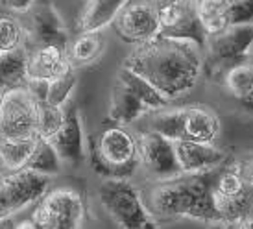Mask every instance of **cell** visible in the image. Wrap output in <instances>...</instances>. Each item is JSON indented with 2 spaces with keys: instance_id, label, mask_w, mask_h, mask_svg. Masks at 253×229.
<instances>
[{
  "instance_id": "obj_41",
  "label": "cell",
  "mask_w": 253,
  "mask_h": 229,
  "mask_svg": "<svg viewBox=\"0 0 253 229\" xmlns=\"http://www.w3.org/2000/svg\"><path fill=\"white\" fill-rule=\"evenodd\" d=\"M0 100H2V91H0Z\"/></svg>"
},
{
  "instance_id": "obj_15",
  "label": "cell",
  "mask_w": 253,
  "mask_h": 229,
  "mask_svg": "<svg viewBox=\"0 0 253 229\" xmlns=\"http://www.w3.org/2000/svg\"><path fill=\"white\" fill-rule=\"evenodd\" d=\"M174 152H176L177 165L181 174H196L212 170V168L224 165L225 155L214 142H196V140L179 139L174 140Z\"/></svg>"
},
{
  "instance_id": "obj_2",
  "label": "cell",
  "mask_w": 253,
  "mask_h": 229,
  "mask_svg": "<svg viewBox=\"0 0 253 229\" xmlns=\"http://www.w3.org/2000/svg\"><path fill=\"white\" fill-rule=\"evenodd\" d=\"M179 174L170 180H159L148 194V213L157 218H194L218 222L212 205V181L216 170Z\"/></svg>"
},
{
  "instance_id": "obj_39",
  "label": "cell",
  "mask_w": 253,
  "mask_h": 229,
  "mask_svg": "<svg viewBox=\"0 0 253 229\" xmlns=\"http://www.w3.org/2000/svg\"><path fill=\"white\" fill-rule=\"evenodd\" d=\"M157 6H163V4H169V2H176V0H154Z\"/></svg>"
},
{
  "instance_id": "obj_31",
  "label": "cell",
  "mask_w": 253,
  "mask_h": 229,
  "mask_svg": "<svg viewBox=\"0 0 253 229\" xmlns=\"http://www.w3.org/2000/svg\"><path fill=\"white\" fill-rule=\"evenodd\" d=\"M30 218L34 220V224L39 229H50V226H52V211H50V207L46 205V201L42 200V198L37 201L36 209H34V213H32Z\"/></svg>"
},
{
  "instance_id": "obj_20",
  "label": "cell",
  "mask_w": 253,
  "mask_h": 229,
  "mask_svg": "<svg viewBox=\"0 0 253 229\" xmlns=\"http://www.w3.org/2000/svg\"><path fill=\"white\" fill-rule=\"evenodd\" d=\"M124 2L126 0H87L80 15V21H78L80 32L106 30L109 24H113Z\"/></svg>"
},
{
  "instance_id": "obj_4",
  "label": "cell",
  "mask_w": 253,
  "mask_h": 229,
  "mask_svg": "<svg viewBox=\"0 0 253 229\" xmlns=\"http://www.w3.org/2000/svg\"><path fill=\"white\" fill-rule=\"evenodd\" d=\"M150 115V128L170 140H196V142H214L220 135L222 124L220 117L205 105H187V107H163Z\"/></svg>"
},
{
  "instance_id": "obj_3",
  "label": "cell",
  "mask_w": 253,
  "mask_h": 229,
  "mask_svg": "<svg viewBox=\"0 0 253 229\" xmlns=\"http://www.w3.org/2000/svg\"><path fill=\"white\" fill-rule=\"evenodd\" d=\"M89 163L104 180H129L141 167L137 137L126 126L111 122L87 142Z\"/></svg>"
},
{
  "instance_id": "obj_24",
  "label": "cell",
  "mask_w": 253,
  "mask_h": 229,
  "mask_svg": "<svg viewBox=\"0 0 253 229\" xmlns=\"http://www.w3.org/2000/svg\"><path fill=\"white\" fill-rule=\"evenodd\" d=\"M224 85L227 92L237 100H246L253 92V63L239 61L225 67Z\"/></svg>"
},
{
  "instance_id": "obj_19",
  "label": "cell",
  "mask_w": 253,
  "mask_h": 229,
  "mask_svg": "<svg viewBox=\"0 0 253 229\" xmlns=\"http://www.w3.org/2000/svg\"><path fill=\"white\" fill-rule=\"evenodd\" d=\"M106 50V37L102 32H80L78 37L69 41L65 54L74 69L89 67L96 63Z\"/></svg>"
},
{
  "instance_id": "obj_34",
  "label": "cell",
  "mask_w": 253,
  "mask_h": 229,
  "mask_svg": "<svg viewBox=\"0 0 253 229\" xmlns=\"http://www.w3.org/2000/svg\"><path fill=\"white\" fill-rule=\"evenodd\" d=\"M15 229H39V228L34 224L32 218H26V220H21V222L15 224Z\"/></svg>"
},
{
  "instance_id": "obj_30",
  "label": "cell",
  "mask_w": 253,
  "mask_h": 229,
  "mask_svg": "<svg viewBox=\"0 0 253 229\" xmlns=\"http://www.w3.org/2000/svg\"><path fill=\"white\" fill-rule=\"evenodd\" d=\"M229 24H252L253 22V0H233L227 6Z\"/></svg>"
},
{
  "instance_id": "obj_17",
  "label": "cell",
  "mask_w": 253,
  "mask_h": 229,
  "mask_svg": "<svg viewBox=\"0 0 253 229\" xmlns=\"http://www.w3.org/2000/svg\"><path fill=\"white\" fill-rule=\"evenodd\" d=\"M26 50H28V63H26L28 80H52L63 74L71 67L63 46L37 45Z\"/></svg>"
},
{
  "instance_id": "obj_25",
  "label": "cell",
  "mask_w": 253,
  "mask_h": 229,
  "mask_svg": "<svg viewBox=\"0 0 253 229\" xmlns=\"http://www.w3.org/2000/svg\"><path fill=\"white\" fill-rule=\"evenodd\" d=\"M37 137L21 140H0V163L6 172H15L26 168L28 159L34 148H36Z\"/></svg>"
},
{
  "instance_id": "obj_23",
  "label": "cell",
  "mask_w": 253,
  "mask_h": 229,
  "mask_svg": "<svg viewBox=\"0 0 253 229\" xmlns=\"http://www.w3.org/2000/svg\"><path fill=\"white\" fill-rule=\"evenodd\" d=\"M227 6L229 4L225 0H196L198 19L207 37L220 34L229 26Z\"/></svg>"
},
{
  "instance_id": "obj_8",
  "label": "cell",
  "mask_w": 253,
  "mask_h": 229,
  "mask_svg": "<svg viewBox=\"0 0 253 229\" xmlns=\"http://www.w3.org/2000/svg\"><path fill=\"white\" fill-rule=\"evenodd\" d=\"M115 32L127 45H141L159 35V13L154 0H126L113 21Z\"/></svg>"
},
{
  "instance_id": "obj_32",
  "label": "cell",
  "mask_w": 253,
  "mask_h": 229,
  "mask_svg": "<svg viewBox=\"0 0 253 229\" xmlns=\"http://www.w3.org/2000/svg\"><path fill=\"white\" fill-rule=\"evenodd\" d=\"M36 0H0V6L13 15H26Z\"/></svg>"
},
{
  "instance_id": "obj_29",
  "label": "cell",
  "mask_w": 253,
  "mask_h": 229,
  "mask_svg": "<svg viewBox=\"0 0 253 229\" xmlns=\"http://www.w3.org/2000/svg\"><path fill=\"white\" fill-rule=\"evenodd\" d=\"M26 30L15 15H0V52H9L24 45Z\"/></svg>"
},
{
  "instance_id": "obj_37",
  "label": "cell",
  "mask_w": 253,
  "mask_h": 229,
  "mask_svg": "<svg viewBox=\"0 0 253 229\" xmlns=\"http://www.w3.org/2000/svg\"><path fill=\"white\" fill-rule=\"evenodd\" d=\"M209 229H229V226L224 222H212V226Z\"/></svg>"
},
{
  "instance_id": "obj_35",
  "label": "cell",
  "mask_w": 253,
  "mask_h": 229,
  "mask_svg": "<svg viewBox=\"0 0 253 229\" xmlns=\"http://www.w3.org/2000/svg\"><path fill=\"white\" fill-rule=\"evenodd\" d=\"M15 220L13 216H7V218H0V229H15Z\"/></svg>"
},
{
  "instance_id": "obj_11",
  "label": "cell",
  "mask_w": 253,
  "mask_h": 229,
  "mask_svg": "<svg viewBox=\"0 0 253 229\" xmlns=\"http://www.w3.org/2000/svg\"><path fill=\"white\" fill-rule=\"evenodd\" d=\"M137 146H139V159L141 167H144L152 178L155 180H170L181 174L177 165L174 140L159 135L154 130H144L137 133Z\"/></svg>"
},
{
  "instance_id": "obj_28",
  "label": "cell",
  "mask_w": 253,
  "mask_h": 229,
  "mask_svg": "<svg viewBox=\"0 0 253 229\" xmlns=\"http://www.w3.org/2000/svg\"><path fill=\"white\" fill-rule=\"evenodd\" d=\"M78 85V74L74 67H69L63 74L48 80V91H46V100L52 105H59V107H65V105L71 102L72 92Z\"/></svg>"
},
{
  "instance_id": "obj_10",
  "label": "cell",
  "mask_w": 253,
  "mask_h": 229,
  "mask_svg": "<svg viewBox=\"0 0 253 229\" xmlns=\"http://www.w3.org/2000/svg\"><path fill=\"white\" fill-rule=\"evenodd\" d=\"M26 15H28V26H24L26 48L37 45H56L67 48L71 41L69 30L52 0H36Z\"/></svg>"
},
{
  "instance_id": "obj_1",
  "label": "cell",
  "mask_w": 253,
  "mask_h": 229,
  "mask_svg": "<svg viewBox=\"0 0 253 229\" xmlns=\"http://www.w3.org/2000/svg\"><path fill=\"white\" fill-rule=\"evenodd\" d=\"M122 67L137 72L172 102L198 85L204 72V50L192 41L155 35L135 45Z\"/></svg>"
},
{
  "instance_id": "obj_40",
  "label": "cell",
  "mask_w": 253,
  "mask_h": 229,
  "mask_svg": "<svg viewBox=\"0 0 253 229\" xmlns=\"http://www.w3.org/2000/svg\"><path fill=\"white\" fill-rule=\"evenodd\" d=\"M225 2H227V4H229V2H233V0H225Z\"/></svg>"
},
{
  "instance_id": "obj_21",
  "label": "cell",
  "mask_w": 253,
  "mask_h": 229,
  "mask_svg": "<svg viewBox=\"0 0 253 229\" xmlns=\"http://www.w3.org/2000/svg\"><path fill=\"white\" fill-rule=\"evenodd\" d=\"M26 63H28V50L24 45L2 54L0 57V91L2 92L26 85L28 82Z\"/></svg>"
},
{
  "instance_id": "obj_5",
  "label": "cell",
  "mask_w": 253,
  "mask_h": 229,
  "mask_svg": "<svg viewBox=\"0 0 253 229\" xmlns=\"http://www.w3.org/2000/svg\"><path fill=\"white\" fill-rule=\"evenodd\" d=\"M212 205L218 222L227 226L252 215L253 180L246 174L244 163L220 165L212 181Z\"/></svg>"
},
{
  "instance_id": "obj_42",
  "label": "cell",
  "mask_w": 253,
  "mask_h": 229,
  "mask_svg": "<svg viewBox=\"0 0 253 229\" xmlns=\"http://www.w3.org/2000/svg\"><path fill=\"white\" fill-rule=\"evenodd\" d=\"M0 57H2V52H0Z\"/></svg>"
},
{
  "instance_id": "obj_33",
  "label": "cell",
  "mask_w": 253,
  "mask_h": 229,
  "mask_svg": "<svg viewBox=\"0 0 253 229\" xmlns=\"http://www.w3.org/2000/svg\"><path fill=\"white\" fill-rule=\"evenodd\" d=\"M229 229H253V215H248L242 220H239V222L231 224Z\"/></svg>"
},
{
  "instance_id": "obj_7",
  "label": "cell",
  "mask_w": 253,
  "mask_h": 229,
  "mask_svg": "<svg viewBox=\"0 0 253 229\" xmlns=\"http://www.w3.org/2000/svg\"><path fill=\"white\" fill-rule=\"evenodd\" d=\"M37 102L26 87L4 91L0 100V140L36 137Z\"/></svg>"
},
{
  "instance_id": "obj_13",
  "label": "cell",
  "mask_w": 253,
  "mask_h": 229,
  "mask_svg": "<svg viewBox=\"0 0 253 229\" xmlns=\"http://www.w3.org/2000/svg\"><path fill=\"white\" fill-rule=\"evenodd\" d=\"M253 48V22L252 24H229L220 34L207 37L205 52L209 61L220 67L244 61Z\"/></svg>"
},
{
  "instance_id": "obj_6",
  "label": "cell",
  "mask_w": 253,
  "mask_h": 229,
  "mask_svg": "<svg viewBox=\"0 0 253 229\" xmlns=\"http://www.w3.org/2000/svg\"><path fill=\"white\" fill-rule=\"evenodd\" d=\"M98 200L120 229H142L152 218L141 192L129 180H104Z\"/></svg>"
},
{
  "instance_id": "obj_22",
  "label": "cell",
  "mask_w": 253,
  "mask_h": 229,
  "mask_svg": "<svg viewBox=\"0 0 253 229\" xmlns=\"http://www.w3.org/2000/svg\"><path fill=\"white\" fill-rule=\"evenodd\" d=\"M117 80H119L122 85H126L127 89L131 91L135 96L146 105V109L150 113L170 105L169 98L163 96L154 85L150 84V82H146L142 76H139L137 72H133V70L126 69V67H120L119 72H117Z\"/></svg>"
},
{
  "instance_id": "obj_36",
  "label": "cell",
  "mask_w": 253,
  "mask_h": 229,
  "mask_svg": "<svg viewBox=\"0 0 253 229\" xmlns=\"http://www.w3.org/2000/svg\"><path fill=\"white\" fill-rule=\"evenodd\" d=\"M244 168H246V174L253 180V161H246L244 163Z\"/></svg>"
},
{
  "instance_id": "obj_38",
  "label": "cell",
  "mask_w": 253,
  "mask_h": 229,
  "mask_svg": "<svg viewBox=\"0 0 253 229\" xmlns=\"http://www.w3.org/2000/svg\"><path fill=\"white\" fill-rule=\"evenodd\" d=\"M142 229H159V228H157V224H155L154 220L150 218V220H148V222L144 224V228H142Z\"/></svg>"
},
{
  "instance_id": "obj_16",
  "label": "cell",
  "mask_w": 253,
  "mask_h": 229,
  "mask_svg": "<svg viewBox=\"0 0 253 229\" xmlns=\"http://www.w3.org/2000/svg\"><path fill=\"white\" fill-rule=\"evenodd\" d=\"M42 200L52 211L50 229H82L85 220V203L80 192L72 188H59L46 192Z\"/></svg>"
},
{
  "instance_id": "obj_27",
  "label": "cell",
  "mask_w": 253,
  "mask_h": 229,
  "mask_svg": "<svg viewBox=\"0 0 253 229\" xmlns=\"http://www.w3.org/2000/svg\"><path fill=\"white\" fill-rule=\"evenodd\" d=\"M65 107L52 105L48 102H37L36 111V137L50 140L63 124Z\"/></svg>"
},
{
  "instance_id": "obj_14",
  "label": "cell",
  "mask_w": 253,
  "mask_h": 229,
  "mask_svg": "<svg viewBox=\"0 0 253 229\" xmlns=\"http://www.w3.org/2000/svg\"><path fill=\"white\" fill-rule=\"evenodd\" d=\"M0 187L4 190L13 213H21L28 205H34L44 198L50 188V178L37 174L30 168H21L15 172H6L0 176Z\"/></svg>"
},
{
  "instance_id": "obj_18",
  "label": "cell",
  "mask_w": 253,
  "mask_h": 229,
  "mask_svg": "<svg viewBox=\"0 0 253 229\" xmlns=\"http://www.w3.org/2000/svg\"><path fill=\"white\" fill-rule=\"evenodd\" d=\"M148 113L150 111L146 109V105L126 85H122L117 80L111 89V98H109V113H107L109 120L120 126H129L141 120L142 117H146Z\"/></svg>"
},
{
  "instance_id": "obj_12",
  "label": "cell",
  "mask_w": 253,
  "mask_h": 229,
  "mask_svg": "<svg viewBox=\"0 0 253 229\" xmlns=\"http://www.w3.org/2000/svg\"><path fill=\"white\" fill-rule=\"evenodd\" d=\"M52 146L56 148L63 167L76 168L87 159V135L82 111L76 104L65 105V118L59 132L50 139Z\"/></svg>"
},
{
  "instance_id": "obj_26",
  "label": "cell",
  "mask_w": 253,
  "mask_h": 229,
  "mask_svg": "<svg viewBox=\"0 0 253 229\" xmlns=\"http://www.w3.org/2000/svg\"><path fill=\"white\" fill-rule=\"evenodd\" d=\"M26 168L34 170V172H37V174H42V176L52 178V176H57V174L61 172L63 163H61V159H59V155H57V152H56V148L52 146L50 140L37 139L36 148H34V152L30 155Z\"/></svg>"
},
{
  "instance_id": "obj_9",
  "label": "cell",
  "mask_w": 253,
  "mask_h": 229,
  "mask_svg": "<svg viewBox=\"0 0 253 229\" xmlns=\"http://www.w3.org/2000/svg\"><path fill=\"white\" fill-rule=\"evenodd\" d=\"M159 13V35L170 39L192 41L200 48H205V35L200 19H198L196 0H176L157 6Z\"/></svg>"
}]
</instances>
